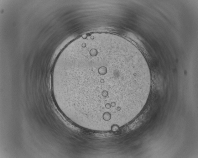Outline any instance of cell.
I'll use <instances>...</instances> for the list:
<instances>
[{
  "label": "cell",
  "mask_w": 198,
  "mask_h": 158,
  "mask_svg": "<svg viewBox=\"0 0 198 158\" xmlns=\"http://www.w3.org/2000/svg\"><path fill=\"white\" fill-rule=\"evenodd\" d=\"M150 76L144 60L118 35L81 38L67 50L52 82L62 105L81 120L114 124L129 114L145 93Z\"/></svg>",
  "instance_id": "1"
}]
</instances>
